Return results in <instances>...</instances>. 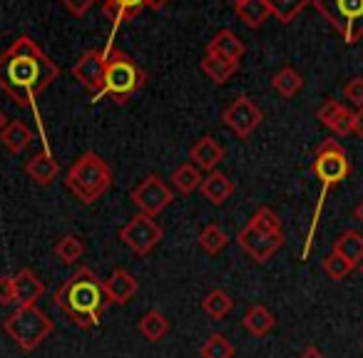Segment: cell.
Wrapping results in <instances>:
<instances>
[{"label":"cell","instance_id":"7","mask_svg":"<svg viewBox=\"0 0 363 358\" xmlns=\"http://www.w3.org/2000/svg\"><path fill=\"white\" fill-rule=\"evenodd\" d=\"M311 169L323 187H336V184H341L351 174V162H348L346 150L336 140H326L316 150Z\"/></svg>","mask_w":363,"mask_h":358},{"label":"cell","instance_id":"22","mask_svg":"<svg viewBox=\"0 0 363 358\" xmlns=\"http://www.w3.org/2000/svg\"><path fill=\"white\" fill-rule=\"evenodd\" d=\"M199 65H202V72L214 82V85H224V82L239 70V62H229V60H224V57L214 55V52H207Z\"/></svg>","mask_w":363,"mask_h":358},{"label":"cell","instance_id":"5","mask_svg":"<svg viewBox=\"0 0 363 358\" xmlns=\"http://www.w3.org/2000/svg\"><path fill=\"white\" fill-rule=\"evenodd\" d=\"M3 328H6V333L23 348V351L30 353L50 336L55 323H52L38 306H18L16 311L3 321Z\"/></svg>","mask_w":363,"mask_h":358},{"label":"cell","instance_id":"13","mask_svg":"<svg viewBox=\"0 0 363 358\" xmlns=\"http://www.w3.org/2000/svg\"><path fill=\"white\" fill-rule=\"evenodd\" d=\"M102 284H105L110 303H117V306H125V303L132 301L135 293L140 291V284H137V279L132 276L127 269H115V272L107 276V281H102Z\"/></svg>","mask_w":363,"mask_h":358},{"label":"cell","instance_id":"20","mask_svg":"<svg viewBox=\"0 0 363 358\" xmlns=\"http://www.w3.org/2000/svg\"><path fill=\"white\" fill-rule=\"evenodd\" d=\"M0 140H3V145H6L13 155H21V152H26L28 145L33 142V132L26 122L13 120L0 130Z\"/></svg>","mask_w":363,"mask_h":358},{"label":"cell","instance_id":"32","mask_svg":"<svg viewBox=\"0 0 363 358\" xmlns=\"http://www.w3.org/2000/svg\"><path fill=\"white\" fill-rule=\"evenodd\" d=\"M199 247H202V252L214 257V254H219L227 247V234L222 232L219 224H207V227L202 229V234H199Z\"/></svg>","mask_w":363,"mask_h":358},{"label":"cell","instance_id":"3","mask_svg":"<svg viewBox=\"0 0 363 358\" xmlns=\"http://www.w3.org/2000/svg\"><path fill=\"white\" fill-rule=\"evenodd\" d=\"M65 187L82 204H92L112 187V169L97 152H85L67 172Z\"/></svg>","mask_w":363,"mask_h":358},{"label":"cell","instance_id":"42","mask_svg":"<svg viewBox=\"0 0 363 358\" xmlns=\"http://www.w3.org/2000/svg\"><path fill=\"white\" fill-rule=\"evenodd\" d=\"M167 3H169V0H147V8H150V11H162Z\"/></svg>","mask_w":363,"mask_h":358},{"label":"cell","instance_id":"18","mask_svg":"<svg viewBox=\"0 0 363 358\" xmlns=\"http://www.w3.org/2000/svg\"><path fill=\"white\" fill-rule=\"evenodd\" d=\"M100 6H102V13H105L117 28V26H122V23L135 21L147 8V0H100Z\"/></svg>","mask_w":363,"mask_h":358},{"label":"cell","instance_id":"45","mask_svg":"<svg viewBox=\"0 0 363 358\" xmlns=\"http://www.w3.org/2000/svg\"><path fill=\"white\" fill-rule=\"evenodd\" d=\"M229 3H234V6H242L244 0H229Z\"/></svg>","mask_w":363,"mask_h":358},{"label":"cell","instance_id":"15","mask_svg":"<svg viewBox=\"0 0 363 358\" xmlns=\"http://www.w3.org/2000/svg\"><path fill=\"white\" fill-rule=\"evenodd\" d=\"M13 286H16L18 306H35L38 298L45 293V284L35 276L33 269H21L18 276H13Z\"/></svg>","mask_w":363,"mask_h":358},{"label":"cell","instance_id":"19","mask_svg":"<svg viewBox=\"0 0 363 358\" xmlns=\"http://www.w3.org/2000/svg\"><path fill=\"white\" fill-rule=\"evenodd\" d=\"M26 172L33 182L48 187V184L55 182V177L60 174V164H57V160H52L50 152H38L33 160H28Z\"/></svg>","mask_w":363,"mask_h":358},{"label":"cell","instance_id":"43","mask_svg":"<svg viewBox=\"0 0 363 358\" xmlns=\"http://www.w3.org/2000/svg\"><path fill=\"white\" fill-rule=\"evenodd\" d=\"M353 217H356V219H358V222H361V224H363V199H361V202H358V204H356V209H353Z\"/></svg>","mask_w":363,"mask_h":358},{"label":"cell","instance_id":"38","mask_svg":"<svg viewBox=\"0 0 363 358\" xmlns=\"http://www.w3.org/2000/svg\"><path fill=\"white\" fill-rule=\"evenodd\" d=\"M60 3H62V8H65L67 13H72V16L82 18L87 11H90L92 6H95L97 0H60Z\"/></svg>","mask_w":363,"mask_h":358},{"label":"cell","instance_id":"26","mask_svg":"<svg viewBox=\"0 0 363 358\" xmlns=\"http://www.w3.org/2000/svg\"><path fill=\"white\" fill-rule=\"evenodd\" d=\"M237 16L247 28H262L272 16V8L269 0H244L242 6H237Z\"/></svg>","mask_w":363,"mask_h":358},{"label":"cell","instance_id":"12","mask_svg":"<svg viewBox=\"0 0 363 358\" xmlns=\"http://www.w3.org/2000/svg\"><path fill=\"white\" fill-rule=\"evenodd\" d=\"M105 70H107V50H85L80 60L72 65V75L82 87L95 92L100 97L102 85H105Z\"/></svg>","mask_w":363,"mask_h":358},{"label":"cell","instance_id":"1","mask_svg":"<svg viewBox=\"0 0 363 358\" xmlns=\"http://www.w3.org/2000/svg\"><path fill=\"white\" fill-rule=\"evenodd\" d=\"M60 75V67L40 50L30 35H21L6 52H0V87L21 107H33L38 95Z\"/></svg>","mask_w":363,"mask_h":358},{"label":"cell","instance_id":"40","mask_svg":"<svg viewBox=\"0 0 363 358\" xmlns=\"http://www.w3.org/2000/svg\"><path fill=\"white\" fill-rule=\"evenodd\" d=\"M353 132L363 140V107H358V110L353 112Z\"/></svg>","mask_w":363,"mask_h":358},{"label":"cell","instance_id":"39","mask_svg":"<svg viewBox=\"0 0 363 358\" xmlns=\"http://www.w3.org/2000/svg\"><path fill=\"white\" fill-rule=\"evenodd\" d=\"M0 303H3V306L16 303V286H13V276H0Z\"/></svg>","mask_w":363,"mask_h":358},{"label":"cell","instance_id":"44","mask_svg":"<svg viewBox=\"0 0 363 358\" xmlns=\"http://www.w3.org/2000/svg\"><path fill=\"white\" fill-rule=\"evenodd\" d=\"M8 122H6V115H3V112H0V130H3V127H6Z\"/></svg>","mask_w":363,"mask_h":358},{"label":"cell","instance_id":"23","mask_svg":"<svg viewBox=\"0 0 363 358\" xmlns=\"http://www.w3.org/2000/svg\"><path fill=\"white\" fill-rule=\"evenodd\" d=\"M202 169L197 164H192V162L179 164L174 169V174H172V184H174V189L179 194H192L194 189L202 187Z\"/></svg>","mask_w":363,"mask_h":358},{"label":"cell","instance_id":"28","mask_svg":"<svg viewBox=\"0 0 363 358\" xmlns=\"http://www.w3.org/2000/svg\"><path fill=\"white\" fill-rule=\"evenodd\" d=\"M202 308L209 318L219 321V318H224L234 308V298L229 296L227 291H222V289H214V291H209L207 296H204Z\"/></svg>","mask_w":363,"mask_h":358},{"label":"cell","instance_id":"8","mask_svg":"<svg viewBox=\"0 0 363 358\" xmlns=\"http://www.w3.org/2000/svg\"><path fill=\"white\" fill-rule=\"evenodd\" d=\"M172 199H174V194H172V189L167 187L160 174L145 177V179L132 189V202H135V207L140 209V214L152 217V219L164 212L172 204Z\"/></svg>","mask_w":363,"mask_h":358},{"label":"cell","instance_id":"36","mask_svg":"<svg viewBox=\"0 0 363 358\" xmlns=\"http://www.w3.org/2000/svg\"><path fill=\"white\" fill-rule=\"evenodd\" d=\"M343 97H346L351 105L363 107V77H351L343 87Z\"/></svg>","mask_w":363,"mask_h":358},{"label":"cell","instance_id":"37","mask_svg":"<svg viewBox=\"0 0 363 358\" xmlns=\"http://www.w3.org/2000/svg\"><path fill=\"white\" fill-rule=\"evenodd\" d=\"M341 102L338 100H326L321 105V110H318V122L321 125H326V127H331L333 125V120L338 117V112H341Z\"/></svg>","mask_w":363,"mask_h":358},{"label":"cell","instance_id":"27","mask_svg":"<svg viewBox=\"0 0 363 358\" xmlns=\"http://www.w3.org/2000/svg\"><path fill=\"white\" fill-rule=\"evenodd\" d=\"M272 85L274 90L279 92L281 97H286V100H291V97L298 95V90L303 87V77L298 75L294 67H281V70L277 72V75L272 77Z\"/></svg>","mask_w":363,"mask_h":358},{"label":"cell","instance_id":"21","mask_svg":"<svg viewBox=\"0 0 363 358\" xmlns=\"http://www.w3.org/2000/svg\"><path fill=\"white\" fill-rule=\"evenodd\" d=\"M333 254H338L341 259H346L353 269L363 262V234L361 232H343L333 244Z\"/></svg>","mask_w":363,"mask_h":358},{"label":"cell","instance_id":"30","mask_svg":"<svg viewBox=\"0 0 363 358\" xmlns=\"http://www.w3.org/2000/svg\"><path fill=\"white\" fill-rule=\"evenodd\" d=\"M311 0H269V8H272V16L277 18L279 23H291L303 8L308 6Z\"/></svg>","mask_w":363,"mask_h":358},{"label":"cell","instance_id":"34","mask_svg":"<svg viewBox=\"0 0 363 358\" xmlns=\"http://www.w3.org/2000/svg\"><path fill=\"white\" fill-rule=\"evenodd\" d=\"M323 272H326V276L331 279V281H343V279L353 272V267L346 262V259H341L338 254L331 252L326 259H323Z\"/></svg>","mask_w":363,"mask_h":358},{"label":"cell","instance_id":"41","mask_svg":"<svg viewBox=\"0 0 363 358\" xmlns=\"http://www.w3.org/2000/svg\"><path fill=\"white\" fill-rule=\"evenodd\" d=\"M298 358H326V356H323V353L318 351L316 346H308L306 351H303V353H301V356H298Z\"/></svg>","mask_w":363,"mask_h":358},{"label":"cell","instance_id":"24","mask_svg":"<svg viewBox=\"0 0 363 358\" xmlns=\"http://www.w3.org/2000/svg\"><path fill=\"white\" fill-rule=\"evenodd\" d=\"M242 323L252 336H267V333L277 326V318H274V313L269 311L267 306L257 303V306L249 308L247 316L242 318Z\"/></svg>","mask_w":363,"mask_h":358},{"label":"cell","instance_id":"16","mask_svg":"<svg viewBox=\"0 0 363 358\" xmlns=\"http://www.w3.org/2000/svg\"><path fill=\"white\" fill-rule=\"evenodd\" d=\"M202 194L204 199H207L209 204H214V207H219V204H224L229 197L234 194V182L229 179L224 172H209L207 177L202 179Z\"/></svg>","mask_w":363,"mask_h":358},{"label":"cell","instance_id":"35","mask_svg":"<svg viewBox=\"0 0 363 358\" xmlns=\"http://www.w3.org/2000/svg\"><path fill=\"white\" fill-rule=\"evenodd\" d=\"M328 130H331L333 135H338V137L351 135V132H353V112L348 110L346 105H343V107H341V112H338V117L333 120V125L328 127Z\"/></svg>","mask_w":363,"mask_h":358},{"label":"cell","instance_id":"33","mask_svg":"<svg viewBox=\"0 0 363 358\" xmlns=\"http://www.w3.org/2000/svg\"><path fill=\"white\" fill-rule=\"evenodd\" d=\"M249 224L264 234H281V219L272 207H259L254 217L249 219Z\"/></svg>","mask_w":363,"mask_h":358},{"label":"cell","instance_id":"14","mask_svg":"<svg viewBox=\"0 0 363 358\" xmlns=\"http://www.w3.org/2000/svg\"><path fill=\"white\" fill-rule=\"evenodd\" d=\"M189 160L192 164H197L204 172H214L219 167V162L224 160V147L219 145L214 137H199L189 150Z\"/></svg>","mask_w":363,"mask_h":358},{"label":"cell","instance_id":"2","mask_svg":"<svg viewBox=\"0 0 363 358\" xmlns=\"http://www.w3.org/2000/svg\"><path fill=\"white\" fill-rule=\"evenodd\" d=\"M55 306L80 328H92L100 323L102 313L110 306V298L102 279H97L92 269L80 267L55 291Z\"/></svg>","mask_w":363,"mask_h":358},{"label":"cell","instance_id":"46","mask_svg":"<svg viewBox=\"0 0 363 358\" xmlns=\"http://www.w3.org/2000/svg\"><path fill=\"white\" fill-rule=\"evenodd\" d=\"M358 272H361V276H363V262H361V264H358Z\"/></svg>","mask_w":363,"mask_h":358},{"label":"cell","instance_id":"9","mask_svg":"<svg viewBox=\"0 0 363 358\" xmlns=\"http://www.w3.org/2000/svg\"><path fill=\"white\" fill-rule=\"evenodd\" d=\"M120 239L127 249L137 254V257H147L157 244L162 242V227L152 217L137 214L132 217L125 227L120 229Z\"/></svg>","mask_w":363,"mask_h":358},{"label":"cell","instance_id":"29","mask_svg":"<svg viewBox=\"0 0 363 358\" xmlns=\"http://www.w3.org/2000/svg\"><path fill=\"white\" fill-rule=\"evenodd\" d=\"M202 358H234V346L224 333H212L199 348Z\"/></svg>","mask_w":363,"mask_h":358},{"label":"cell","instance_id":"17","mask_svg":"<svg viewBox=\"0 0 363 358\" xmlns=\"http://www.w3.org/2000/svg\"><path fill=\"white\" fill-rule=\"evenodd\" d=\"M244 50H247V47H244L242 38L232 30H219L207 45V52H214V55L224 57V60H229V62L242 60Z\"/></svg>","mask_w":363,"mask_h":358},{"label":"cell","instance_id":"31","mask_svg":"<svg viewBox=\"0 0 363 358\" xmlns=\"http://www.w3.org/2000/svg\"><path fill=\"white\" fill-rule=\"evenodd\" d=\"M82 252H85V244H82L80 237H75V234H65V237L55 244V257L60 259L62 264H75L77 259L82 257Z\"/></svg>","mask_w":363,"mask_h":358},{"label":"cell","instance_id":"4","mask_svg":"<svg viewBox=\"0 0 363 358\" xmlns=\"http://www.w3.org/2000/svg\"><path fill=\"white\" fill-rule=\"evenodd\" d=\"M145 85H147V72L142 70L127 52L112 47V50L107 52L105 85H102L100 97L107 95L122 105V102H127L132 95H137Z\"/></svg>","mask_w":363,"mask_h":358},{"label":"cell","instance_id":"6","mask_svg":"<svg viewBox=\"0 0 363 358\" xmlns=\"http://www.w3.org/2000/svg\"><path fill=\"white\" fill-rule=\"evenodd\" d=\"M313 6L348 45L363 38V0H313Z\"/></svg>","mask_w":363,"mask_h":358},{"label":"cell","instance_id":"11","mask_svg":"<svg viewBox=\"0 0 363 358\" xmlns=\"http://www.w3.org/2000/svg\"><path fill=\"white\" fill-rule=\"evenodd\" d=\"M222 117H224V125H227L234 135L247 140V137L262 125L264 112L259 110L257 102H252L249 97H237V100L224 110Z\"/></svg>","mask_w":363,"mask_h":358},{"label":"cell","instance_id":"25","mask_svg":"<svg viewBox=\"0 0 363 358\" xmlns=\"http://www.w3.org/2000/svg\"><path fill=\"white\" fill-rule=\"evenodd\" d=\"M137 328H140L142 338H147V341L157 343V341H162V338L167 336V331H169V321H167V316L162 311L152 308V311H147L145 316L140 318Z\"/></svg>","mask_w":363,"mask_h":358},{"label":"cell","instance_id":"10","mask_svg":"<svg viewBox=\"0 0 363 358\" xmlns=\"http://www.w3.org/2000/svg\"><path fill=\"white\" fill-rule=\"evenodd\" d=\"M237 244L242 247V252H247L257 264H267L274 254L281 249L284 234H264L259 229H254L252 224H247L244 229H239Z\"/></svg>","mask_w":363,"mask_h":358}]
</instances>
